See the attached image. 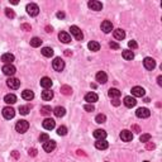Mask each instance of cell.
<instances>
[{
	"label": "cell",
	"instance_id": "cell-24",
	"mask_svg": "<svg viewBox=\"0 0 162 162\" xmlns=\"http://www.w3.org/2000/svg\"><path fill=\"white\" fill-rule=\"evenodd\" d=\"M41 86L43 89H49L52 86V80L49 77H42L41 79Z\"/></svg>",
	"mask_w": 162,
	"mask_h": 162
},
{
	"label": "cell",
	"instance_id": "cell-12",
	"mask_svg": "<svg viewBox=\"0 0 162 162\" xmlns=\"http://www.w3.org/2000/svg\"><path fill=\"white\" fill-rule=\"evenodd\" d=\"M42 125H43V128L45 129H47V131H52V129L56 127V122L53 119H51V118H47V119L43 120Z\"/></svg>",
	"mask_w": 162,
	"mask_h": 162
},
{
	"label": "cell",
	"instance_id": "cell-51",
	"mask_svg": "<svg viewBox=\"0 0 162 162\" xmlns=\"http://www.w3.org/2000/svg\"><path fill=\"white\" fill-rule=\"evenodd\" d=\"M11 156H13L14 158H18V157H19V155H18V152H17V151H13V152H11Z\"/></svg>",
	"mask_w": 162,
	"mask_h": 162
},
{
	"label": "cell",
	"instance_id": "cell-41",
	"mask_svg": "<svg viewBox=\"0 0 162 162\" xmlns=\"http://www.w3.org/2000/svg\"><path fill=\"white\" fill-rule=\"evenodd\" d=\"M47 141H49V135L47 134V133H42L39 135V142H43V143H46Z\"/></svg>",
	"mask_w": 162,
	"mask_h": 162
},
{
	"label": "cell",
	"instance_id": "cell-13",
	"mask_svg": "<svg viewBox=\"0 0 162 162\" xmlns=\"http://www.w3.org/2000/svg\"><path fill=\"white\" fill-rule=\"evenodd\" d=\"M120 138H122L123 142H131V141L133 139V134H132L131 131L124 129V131L120 132Z\"/></svg>",
	"mask_w": 162,
	"mask_h": 162
},
{
	"label": "cell",
	"instance_id": "cell-4",
	"mask_svg": "<svg viewBox=\"0 0 162 162\" xmlns=\"http://www.w3.org/2000/svg\"><path fill=\"white\" fill-rule=\"evenodd\" d=\"M135 115L138 118H141V119H146V118H148L151 115V111L147 108H138L137 111H135Z\"/></svg>",
	"mask_w": 162,
	"mask_h": 162
},
{
	"label": "cell",
	"instance_id": "cell-44",
	"mask_svg": "<svg viewBox=\"0 0 162 162\" xmlns=\"http://www.w3.org/2000/svg\"><path fill=\"white\" fill-rule=\"evenodd\" d=\"M109 46H110L111 49H119V47H120L117 42H110V43H109Z\"/></svg>",
	"mask_w": 162,
	"mask_h": 162
},
{
	"label": "cell",
	"instance_id": "cell-35",
	"mask_svg": "<svg viewBox=\"0 0 162 162\" xmlns=\"http://www.w3.org/2000/svg\"><path fill=\"white\" fill-rule=\"evenodd\" d=\"M41 45H42V41H41V38L38 37H34L31 39V46L34 47V48H37V47H39Z\"/></svg>",
	"mask_w": 162,
	"mask_h": 162
},
{
	"label": "cell",
	"instance_id": "cell-29",
	"mask_svg": "<svg viewBox=\"0 0 162 162\" xmlns=\"http://www.w3.org/2000/svg\"><path fill=\"white\" fill-rule=\"evenodd\" d=\"M108 95H109V98H111V99H118L120 96V91L118 89H115V87H113V89L109 90Z\"/></svg>",
	"mask_w": 162,
	"mask_h": 162
},
{
	"label": "cell",
	"instance_id": "cell-34",
	"mask_svg": "<svg viewBox=\"0 0 162 162\" xmlns=\"http://www.w3.org/2000/svg\"><path fill=\"white\" fill-rule=\"evenodd\" d=\"M61 93H62L63 95H71L72 94L71 86H69V85H63V86H61Z\"/></svg>",
	"mask_w": 162,
	"mask_h": 162
},
{
	"label": "cell",
	"instance_id": "cell-26",
	"mask_svg": "<svg viewBox=\"0 0 162 162\" xmlns=\"http://www.w3.org/2000/svg\"><path fill=\"white\" fill-rule=\"evenodd\" d=\"M53 98V91L49 89H45L42 91V99L43 100H51Z\"/></svg>",
	"mask_w": 162,
	"mask_h": 162
},
{
	"label": "cell",
	"instance_id": "cell-19",
	"mask_svg": "<svg viewBox=\"0 0 162 162\" xmlns=\"http://www.w3.org/2000/svg\"><path fill=\"white\" fill-rule=\"evenodd\" d=\"M58 38H60V41L61 42H63V43H70L71 42V36H70L67 32H60Z\"/></svg>",
	"mask_w": 162,
	"mask_h": 162
},
{
	"label": "cell",
	"instance_id": "cell-10",
	"mask_svg": "<svg viewBox=\"0 0 162 162\" xmlns=\"http://www.w3.org/2000/svg\"><path fill=\"white\" fill-rule=\"evenodd\" d=\"M7 85L10 87V89L17 90L20 86V81L18 80V79H15V77H9V79H8V81H7Z\"/></svg>",
	"mask_w": 162,
	"mask_h": 162
},
{
	"label": "cell",
	"instance_id": "cell-14",
	"mask_svg": "<svg viewBox=\"0 0 162 162\" xmlns=\"http://www.w3.org/2000/svg\"><path fill=\"white\" fill-rule=\"evenodd\" d=\"M101 31L104 32V33H110V32L113 31V23H111L110 20H104V22L101 23Z\"/></svg>",
	"mask_w": 162,
	"mask_h": 162
},
{
	"label": "cell",
	"instance_id": "cell-28",
	"mask_svg": "<svg viewBox=\"0 0 162 162\" xmlns=\"http://www.w3.org/2000/svg\"><path fill=\"white\" fill-rule=\"evenodd\" d=\"M4 101L7 104H14V103H17V96L14 94H8L4 96Z\"/></svg>",
	"mask_w": 162,
	"mask_h": 162
},
{
	"label": "cell",
	"instance_id": "cell-20",
	"mask_svg": "<svg viewBox=\"0 0 162 162\" xmlns=\"http://www.w3.org/2000/svg\"><path fill=\"white\" fill-rule=\"evenodd\" d=\"M98 95H96L95 93H89V94H86L85 95V101H87L89 104H93V103H95V101H98Z\"/></svg>",
	"mask_w": 162,
	"mask_h": 162
},
{
	"label": "cell",
	"instance_id": "cell-30",
	"mask_svg": "<svg viewBox=\"0 0 162 162\" xmlns=\"http://www.w3.org/2000/svg\"><path fill=\"white\" fill-rule=\"evenodd\" d=\"M123 58L127 61H131V60H133L134 58V53H133V51H129V49H127V51H123Z\"/></svg>",
	"mask_w": 162,
	"mask_h": 162
},
{
	"label": "cell",
	"instance_id": "cell-50",
	"mask_svg": "<svg viewBox=\"0 0 162 162\" xmlns=\"http://www.w3.org/2000/svg\"><path fill=\"white\" fill-rule=\"evenodd\" d=\"M132 129H133L134 132H137V133H138V132H141V129H139V127H138V125H133V127H132Z\"/></svg>",
	"mask_w": 162,
	"mask_h": 162
},
{
	"label": "cell",
	"instance_id": "cell-40",
	"mask_svg": "<svg viewBox=\"0 0 162 162\" xmlns=\"http://www.w3.org/2000/svg\"><path fill=\"white\" fill-rule=\"evenodd\" d=\"M5 15H7L8 18L13 19L14 17H15V13H14V11L11 10V9H9V8H7V9H5Z\"/></svg>",
	"mask_w": 162,
	"mask_h": 162
},
{
	"label": "cell",
	"instance_id": "cell-7",
	"mask_svg": "<svg viewBox=\"0 0 162 162\" xmlns=\"http://www.w3.org/2000/svg\"><path fill=\"white\" fill-rule=\"evenodd\" d=\"M70 31H71V34L73 37L76 38L77 41H82V38H84V34H82L81 29L79 27H76V25H72L71 28H70Z\"/></svg>",
	"mask_w": 162,
	"mask_h": 162
},
{
	"label": "cell",
	"instance_id": "cell-36",
	"mask_svg": "<svg viewBox=\"0 0 162 162\" xmlns=\"http://www.w3.org/2000/svg\"><path fill=\"white\" fill-rule=\"evenodd\" d=\"M29 110H31V107H29V105H20L19 107V113L22 114V115H27L29 113Z\"/></svg>",
	"mask_w": 162,
	"mask_h": 162
},
{
	"label": "cell",
	"instance_id": "cell-33",
	"mask_svg": "<svg viewBox=\"0 0 162 162\" xmlns=\"http://www.w3.org/2000/svg\"><path fill=\"white\" fill-rule=\"evenodd\" d=\"M52 111H53V110H52L51 107H48V105H45V107L41 108V114H42V115H45V117L51 115Z\"/></svg>",
	"mask_w": 162,
	"mask_h": 162
},
{
	"label": "cell",
	"instance_id": "cell-55",
	"mask_svg": "<svg viewBox=\"0 0 162 162\" xmlns=\"http://www.w3.org/2000/svg\"><path fill=\"white\" fill-rule=\"evenodd\" d=\"M143 162H148V161H143Z\"/></svg>",
	"mask_w": 162,
	"mask_h": 162
},
{
	"label": "cell",
	"instance_id": "cell-43",
	"mask_svg": "<svg viewBox=\"0 0 162 162\" xmlns=\"http://www.w3.org/2000/svg\"><path fill=\"white\" fill-rule=\"evenodd\" d=\"M128 46H129V48H132V49H134V48H137V47H138V45H137V42H135V41H129Z\"/></svg>",
	"mask_w": 162,
	"mask_h": 162
},
{
	"label": "cell",
	"instance_id": "cell-25",
	"mask_svg": "<svg viewBox=\"0 0 162 162\" xmlns=\"http://www.w3.org/2000/svg\"><path fill=\"white\" fill-rule=\"evenodd\" d=\"M22 98L24 99V100H32L34 98V93L32 90H24V91H22Z\"/></svg>",
	"mask_w": 162,
	"mask_h": 162
},
{
	"label": "cell",
	"instance_id": "cell-15",
	"mask_svg": "<svg viewBox=\"0 0 162 162\" xmlns=\"http://www.w3.org/2000/svg\"><path fill=\"white\" fill-rule=\"evenodd\" d=\"M55 148H56V142L55 141H47L46 143H43V149H45L46 152H52V151H55Z\"/></svg>",
	"mask_w": 162,
	"mask_h": 162
},
{
	"label": "cell",
	"instance_id": "cell-52",
	"mask_svg": "<svg viewBox=\"0 0 162 162\" xmlns=\"http://www.w3.org/2000/svg\"><path fill=\"white\" fill-rule=\"evenodd\" d=\"M157 82H158V85L161 86V85H162V76H158V77H157Z\"/></svg>",
	"mask_w": 162,
	"mask_h": 162
},
{
	"label": "cell",
	"instance_id": "cell-39",
	"mask_svg": "<svg viewBox=\"0 0 162 162\" xmlns=\"http://www.w3.org/2000/svg\"><path fill=\"white\" fill-rule=\"evenodd\" d=\"M57 134L58 135H66L67 134V128L65 125H61L57 128Z\"/></svg>",
	"mask_w": 162,
	"mask_h": 162
},
{
	"label": "cell",
	"instance_id": "cell-8",
	"mask_svg": "<svg viewBox=\"0 0 162 162\" xmlns=\"http://www.w3.org/2000/svg\"><path fill=\"white\" fill-rule=\"evenodd\" d=\"M14 115H15V110H14L13 108L5 107L3 109V117H4L5 119H13Z\"/></svg>",
	"mask_w": 162,
	"mask_h": 162
},
{
	"label": "cell",
	"instance_id": "cell-21",
	"mask_svg": "<svg viewBox=\"0 0 162 162\" xmlns=\"http://www.w3.org/2000/svg\"><path fill=\"white\" fill-rule=\"evenodd\" d=\"M108 147H109V143L105 139L96 141V142H95V148L96 149H101V151H103V149H107Z\"/></svg>",
	"mask_w": 162,
	"mask_h": 162
},
{
	"label": "cell",
	"instance_id": "cell-45",
	"mask_svg": "<svg viewBox=\"0 0 162 162\" xmlns=\"http://www.w3.org/2000/svg\"><path fill=\"white\" fill-rule=\"evenodd\" d=\"M28 155H29V156H33V157H34V156H37V149H36V148L29 149V151H28Z\"/></svg>",
	"mask_w": 162,
	"mask_h": 162
},
{
	"label": "cell",
	"instance_id": "cell-16",
	"mask_svg": "<svg viewBox=\"0 0 162 162\" xmlns=\"http://www.w3.org/2000/svg\"><path fill=\"white\" fill-rule=\"evenodd\" d=\"M123 103H124V105L127 108H133L137 104V100H135V98H132V96H125Z\"/></svg>",
	"mask_w": 162,
	"mask_h": 162
},
{
	"label": "cell",
	"instance_id": "cell-5",
	"mask_svg": "<svg viewBox=\"0 0 162 162\" xmlns=\"http://www.w3.org/2000/svg\"><path fill=\"white\" fill-rule=\"evenodd\" d=\"M143 66H144V69H146V70L152 71V70L156 67V61L153 60L152 57H146L143 60Z\"/></svg>",
	"mask_w": 162,
	"mask_h": 162
},
{
	"label": "cell",
	"instance_id": "cell-49",
	"mask_svg": "<svg viewBox=\"0 0 162 162\" xmlns=\"http://www.w3.org/2000/svg\"><path fill=\"white\" fill-rule=\"evenodd\" d=\"M56 15H57V18H60V19H63L65 18V13H62V11H58Z\"/></svg>",
	"mask_w": 162,
	"mask_h": 162
},
{
	"label": "cell",
	"instance_id": "cell-38",
	"mask_svg": "<svg viewBox=\"0 0 162 162\" xmlns=\"http://www.w3.org/2000/svg\"><path fill=\"white\" fill-rule=\"evenodd\" d=\"M139 141H141V142H143V143L149 142V141H151V134H148V133L142 134V135L139 137Z\"/></svg>",
	"mask_w": 162,
	"mask_h": 162
},
{
	"label": "cell",
	"instance_id": "cell-46",
	"mask_svg": "<svg viewBox=\"0 0 162 162\" xmlns=\"http://www.w3.org/2000/svg\"><path fill=\"white\" fill-rule=\"evenodd\" d=\"M146 148H147V149H153V148H155V143L147 142V143H146Z\"/></svg>",
	"mask_w": 162,
	"mask_h": 162
},
{
	"label": "cell",
	"instance_id": "cell-22",
	"mask_svg": "<svg viewBox=\"0 0 162 162\" xmlns=\"http://www.w3.org/2000/svg\"><path fill=\"white\" fill-rule=\"evenodd\" d=\"M114 38L118 41H122V39H124L125 38V32L123 31V29H120V28H118L114 31Z\"/></svg>",
	"mask_w": 162,
	"mask_h": 162
},
{
	"label": "cell",
	"instance_id": "cell-3",
	"mask_svg": "<svg viewBox=\"0 0 162 162\" xmlns=\"http://www.w3.org/2000/svg\"><path fill=\"white\" fill-rule=\"evenodd\" d=\"M27 13H28L31 17H37L38 13H39V8H38L37 4H34V3H31V4L27 5Z\"/></svg>",
	"mask_w": 162,
	"mask_h": 162
},
{
	"label": "cell",
	"instance_id": "cell-6",
	"mask_svg": "<svg viewBox=\"0 0 162 162\" xmlns=\"http://www.w3.org/2000/svg\"><path fill=\"white\" fill-rule=\"evenodd\" d=\"M15 71H17L15 66L11 65V63H7V65H4V67H3V72H4L7 76H13L14 73H15Z\"/></svg>",
	"mask_w": 162,
	"mask_h": 162
},
{
	"label": "cell",
	"instance_id": "cell-37",
	"mask_svg": "<svg viewBox=\"0 0 162 162\" xmlns=\"http://www.w3.org/2000/svg\"><path fill=\"white\" fill-rule=\"evenodd\" d=\"M105 120H107V117L104 115V114H98L95 118V122L98 123V124H101V123H105Z\"/></svg>",
	"mask_w": 162,
	"mask_h": 162
},
{
	"label": "cell",
	"instance_id": "cell-2",
	"mask_svg": "<svg viewBox=\"0 0 162 162\" xmlns=\"http://www.w3.org/2000/svg\"><path fill=\"white\" fill-rule=\"evenodd\" d=\"M52 67H53L55 71L61 72L65 69V61L62 60V58H60V57H56L53 60V62H52Z\"/></svg>",
	"mask_w": 162,
	"mask_h": 162
},
{
	"label": "cell",
	"instance_id": "cell-32",
	"mask_svg": "<svg viewBox=\"0 0 162 162\" xmlns=\"http://www.w3.org/2000/svg\"><path fill=\"white\" fill-rule=\"evenodd\" d=\"M41 52H42V55L45 56V57H52V56H53V49L49 48V47H43Z\"/></svg>",
	"mask_w": 162,
	"mask_h": 162
},
{
	"label": "cell",
	"instance_id": "cell-18",
	"mask_svg": "<svg viewBox=\"0 0 162 162\" xmlns=\"http://www.w3.org/2000/svg\"><path fill=\"white\" fill-rule=\"evenodd\" d=\"M94 137H95L98 141L105 139V138H107V132H105L104 129H96V131L94 132Z\"/></svg>",
	"mask_w": 162,
	"mask_h": 162
},
{
	"label": "cell",
	"instance_id": "cell-23",
	"mask_svg": "<svg viewBox=\"0 0 162 162\" xmlns=\"http://www.w3.org/2000/svg\"><path fill=\"white\" fill-rule=\"evenodd\" d=\"M52 113H53L57 118H61V117H63L65 114H66V109H65L63 107H56Z\"/></svg>",
	"mask_w": 162,
	"mask_h": 162
},
{
	"label": "cell",
	"instance_id": "cell-11",
	"mask_svg": "<svg viewBox=\"0 0 162 162\" xmlns=\"http://www.w3.org/2000/svg\"><path fill=\"white\" fill-rule=\"evenodd\" d=\"M144 94H146V91H144L143 87H141V86L132 87V95L134 98H142V96H144Z\"/></svg>",
	"mask_w": 162,
	"mask_h": 162
},
{
	"label": "cell",
	"instance_id": "cell-47",
	"mask_svg": "<svg viewBox=\"0 0 162 162\" xmlns=\"http://www.w3.org/2000/svg\"><path fill=\"white\" fill-rule=\"evenodd\" d=\"M111 104H113L114 107H119V105H120V100L119 99H114L113 101H111Z\"/></svg>",
	"mask_w": 162,
	"mask_h": 162
},
{
	"label": "cell",
	"instance_id": "cell-54",
	"mask_svg": "<svg viewBox=\"0 0 162 162\" xmlns=\"http://www.w3.org/2000/svg\"><path fill=\"white\" fill-rule=\"evenodd\" d=\"M46 32H48V33H51V32H52V27H46Z\"/></svg>",
	"mask_w": 162,
	"mask_h": 162
},
{
	"label": "cell",
	"instance_id": "cell-27",
	"mask_svg": "<svg viewBox=\"0 0 162 162\" xmlns=\"http://www.w3.org/2000/svg\"><path fill=\"white\" fill-rule=\"evenodd\" d=\"M1 61L3 62H5V65L7 63H11L14 61V55L11 53H4L1 56Z\"/></svg>",
	"mask_w": 162,
	"mask_h": 162
},
{
	"label": "cell",
	"instance_id": "cell-17",
	"mask_svg": "<svg viewBox=\"0 0 162 162\" xmlns=\"http://www.w3.org/2000/svg\"><path fill=\"white\" fill-rule=\"evenodd\" d=\"M96 81H98L99 84H105V82L108 81L107 73H105L104 71H99L98 73H96Z\"/></svg>",
	"mask_w": 162,
	"mask_h": 162
},
{
	"label": "cell",
	"instance_id": "cell-42",
	"mask_svg": "<svg viewBox=\"0 0 162 162\" xmlns=\"http://www.w3.org/2000/svg\"><path fill=\"white\" fill-rule=\"evenodd\" d=\"M84 109H85L86 111H94V110H95V108H94L93 104H86V105L84 107Z\"/></svg>",
	"mask_w": 162,
	"mask_h": 162
},
{
	"label": "cell",
	"instance_id": "cell-9",
	"mask_svg": "<svg viewBox=\"0 0 162 162\" xmlns=\"http://www.w3.org/2000/svg\"><path fill=\"white\" fill-rule=\"evenodd\" d=\"M87 7L90 8L91 10H95V11H99L103 9V4L98 0H91V1L87 3Z\"/></svg>",
	"mask_w": 162,
	"mask_h": 162
},
{
	"label": "cell",
	"instance_id": "cell-53",
	"mask_svg": "<svg viewBox=\"0 0 162 162\" xmlns=\"http://www.w3.org/2000/svg\"><path fill=\"white\" fill-rule=\"evenodd\" d=\"M65 55H66V56H71L72 52H70V49H66V51H65Z\"/></svg>",
	"mask_w": 162,
	"mask_h": 162
},
{
	"label": "cell",
	"instance_id": "cell-48",
	"mask_svg": "<svg viewBox=\"0 0 162 162\" xmlns=\"http://www.w3.org/2000/svg\"><path fill=\"white\" fill-rule=\"evenodd\" d=\"M20 28L24 29V31H31V25L29 24H22L20 25Z\"/></svg>",
	"mask_w": 162,
	"mask_h": 162
},
{
	"label": "cell",
	"instance_id": "cell-31",
	"mask_svg": "<svg viewBox=\"0 0 162 162\" xmlns=\"http://www.w3.org/2000/svg\"><path fill=\"white\" fill-rule=\"evenodd\" d=\"M87 47H89V49H90V51H93V52H96V51H99V49H100V45L98 42H95V41H91V42H89Z\"/></svg>",
	"mask_w": 162,
	"mask_h": 162
},
{
	"label": "cell",
	"instance_id": "cell-1",
	"mask_svg": "<svg viewBox=\"0 0 162 162\" xmlns=\"http://www.w3.org/2000/svg\"><path fill=\"white\" fill-rule=\"evenodd\" d=\"M29 128V123L27 122V120H19V122H17L15 124V129L17 132H19V133H25V132L28 131Z\"/></svg>",
	"mask_w": 162,
	"mask_h": 162
}]
</instances>
